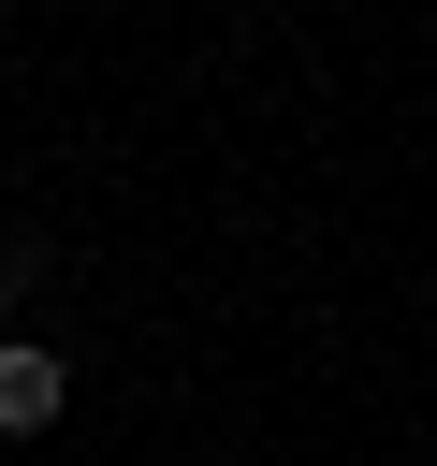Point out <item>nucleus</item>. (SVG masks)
<instances>
[{"mask_svg":"<svg viewBox=\"0 0 437 466\" xmlns=\"http://www.w3.org/2000/svg\"><path fill=\"white\" fill-rule=\"evenodd\" d=\"M58 393H73V364L15 335V350H0V437H44V422H58Z\"/></svg>","mask_w":437,"mask_h":466,"instance_id":"nucleus-1","label":"nucleus"}]
</instances>
